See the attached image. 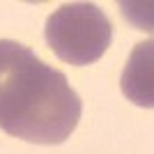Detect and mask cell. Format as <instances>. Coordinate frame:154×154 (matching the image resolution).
<instances>
[{
  "mask_svg": "<svg viewBox=\"0 0 154 154\" xmlns=\"http://www.w3.org/2000/svg\"><path fill=\"white\" fill-rule=\"evenodd\" d=\"M81 97L62 71L28 46L0 39V129L35 145H60L81 120Z\"/></svg>",
  "mask_w": 154,
  "mask_h": 154,
  "instance_id": "1",
  "label": "cell"
},
{
  "mask_svg": "<svg viewBox=\"0 0 154 154\" xmlns=\"http://www.w3.org/2000/svg\"><path fill=\"white\" fill-rule=\"evenodd\" d=\"M44 37L62 62L85 67L108 51L113 26L94 2H67L46 19Z\"/></svg>",
  "mask_w": 154,
  "mask_h": 154,
  "instance_id": "2",
  "label": "cell"
},
{
  "mask_svg": "<svg viewBox=\"0 0 154 154\" xmlns=\"http://www.w3.org/2000/svg\"><path fill=\"white\" fill-rule=\"evenodd\" d=\"M122 92L129 101L143 108H152V42L136 44L122 71Z\"/></svg>",
  "mask_w": 154,
  "mask_h": 154,
  "instance_id": "3",
  "label": "cell"
}]
</instances>
